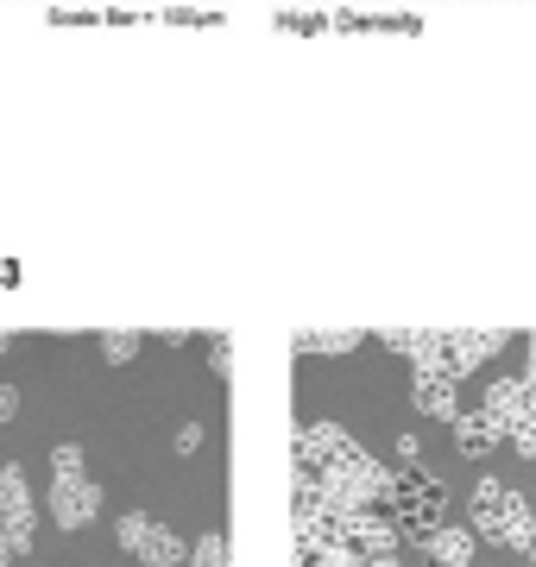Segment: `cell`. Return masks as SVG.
<instances>
[{
    "label": "cell",
    "mask_w": 536,
    "mask_h": 567,
    "mask_svg": "<svg viewBox=\"0 0 536 567\" xmlns=\"http://www.w3.org/2000/svg\"><path fill=\"white\" fill-rule=\"evenodd\" d=\"M474 536H493L498 548H530L536 543V517L512 486L486 480V486L474 492Z\"/></svg>",
    "instance_id": "6da1fadb"
},
{
    "label": "cell",
    "mask_w": 536,
    "mask_h": 567,
    "mask_svg": "<svg viewBox=\"0 0 536 567\" xmlns=\"http://www.w3.org/2000/svg\"><path fill=\"white\" fill-rule=\"evenodd\" d=\"M392 505H398V524H404L416 543H423V536L442 524V505H449V498H442V486H435L430 473H398Z\"/></svg>",
    "instance_id": "7a4b0ae2"
},
{
    "label": "cell",
    "mask_w": 536,
    "mask_h": 567,
    "mask_svg": "<svg viewBox=\"0 0 536 567\" xmlns=\"http://www.w3.org/2000/svg\"><path fill=\"white\" fill-rule=\"evenodd\" d=\"M95 511H102V486L95 480H83V473H58L51 480V517L63 529H83Z\"/></svg>",
    "instance_id": "3957f363"
},
{
    "label": "cell",
    "mask_w": 536,
    "mask_h": 567,
    "mask_svg": "<svg viewBox=\"0 0 536 567\" xmlns=\"http://www.w3.org/2000/svg\"><path fill=\"white\" fill-rule=\"evenodd\" d=\"M133 555H140V561H152V567H177L189 548H184V536H177V529H165V524H152V517H145L140 536H133Z\"/></svg>",
    "instance_id": "277c9868"
},
{
    "label": "cell",
    "mask_w": 536,
    "mask_h": 567,
    "mask_svg": "<svg viewBox=\"0 0 536 567\" xmlns=\"http://www.w3.org/2000/svg\"><path fill=\"white\" fill-rule=\"evenodd\" d=\"M416 410H423V416H442V423H454V416H461L449 372H423V379H416Z\"/></svg>",
    "instance_id": "5b68a950"
},
{
    "label": "cell",
    "mask_w": 536,
    "mask_h": 567,
    "mask_svg": "<svg viewBox=\"0 0 536 567\" xmlns=\"http://www.w3.org/2000/svg\"><path fill=\"white\" fill-rule=\"evenodd\" d=\"M423 548H430L442 567H467L474 561V529H449V524H435L430 536H423Z\"/></svg>",
    "instance_id": "8992f818"
},
{
    "label": "cell",
    "mask_w": 536,
    "mask_h": 567,
    "mask_svg": "<svg viewBox=\"0 0 536 567\" xmlns=\"http://www.w3.org/2000/svg\"><path fill=\"white\" fill-rule=\"evenodd\" d=\"M454 442H461V454H467V461H480V454L498 442V423L486 416V410H480V416H454Z\"/></svg>",
    "instance_id": "52a82bcc"
},
{
    "label": "cell",
    "mask_w": 536,
    "mask_h": 567,
    "mask_svg": "<svg viewBox=\"0 0 536 567\" xmlns=\"http://www.w3.org/2000/svg\"><path fill=\"white\" fill-rule=\"evenodd\" d=\"M32 517V492H25V466H0V524Z\"/></svg>",
    "instance_id": "ba28073f"
},
{
    "label": "cell",
    "mask_w": 536,
    "mask_h": 567,
    "mask_svg": "<svg viewBox=\"0 0 536 567\" xmlns=\"http://www.w3.org/2000/svg\"><path fill=\"white\" fill-rule=\"evenodd\" d=\"M189 561L196 567H227V536H203V543L189 548Z\"/></svg>",
    "instance_id": "9c48e42d"
},
{
    "label": "cell",
    "mask_w": 536,
    "mask_h": 567,
    "mask_svg": "<svg viewBox=\"0 0 536 567\" xmlns=\"http://www.w3.org/2000/svg\"><path fill=\"white\" fill-rule=\"evenodd\" d=\"M102 353H107L114 365H126L133 353H140V334H102Z\"/></svg>",
    "instance_id": "30bf717a"
},
{
    "label": "cell",
    "mask_w": 536,
    "mask_h": 567,
    "mask_svg": "<svg viewBox=\"0 0 536 567\" xmlns=\"http://www.w3.org/2000/svg\"><path fill=\"white\" fill-rule=\"evenodd\" d=\"M51 473H83V447L58 442V447H51Z\"/></svg>",
    "instance_id": "8fae6325"
},
{
    "label": "cell",
    "mask_w": 536,
    "mask_h": 567,
    "mask_svg": "<svg viewBox=\"0 0 536 567\" xmlns=\"http://www.w3.org/2000/svg\"><path fill=\"white\" fill-rule=\"evenodd\" d=\"M13 416H20V391L0 385V423H13Z\"/></svg>",
    "instance_id": "7c38bea8"
},
{
    "label": "cell",
    "mask_w": 536,
    "mask_h": 567,
    "mask_svg": "<svg viewBox=\"0 0 536 567\" xmlns=\"http://www.w3.org/2000/svg\"><path fill=\"white\" fill-rule=\"evenodd\" d=\"M196 447H203V429H196V423L177 429V454H196Z\"/></svg>",
    "instance_id": "4fadbf2b"
},
{
    "label": "cell",
    "mask_w": 536,
    "mask_h": 567,
    "mask_svg": "<svg viewBox=\"0 0 536 567\" xmlns=\"http://www.w3.org/2000/svg\"><path fill=\"white\" fill-rule=\"evenodd\" d=\"M7 561H13V548H7V536H0V567H7Z\"/></svg>",
    "instance_id": "5bb4252c"
}]
</instances>
